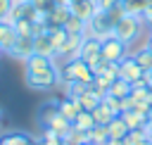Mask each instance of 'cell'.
<instances>
[{
	"mask_svg": "<svg viewBox=\"0 0 152 145\" xmlns=\"http://www.w3.org/2000/svg\"><path fill=\"white\" fill-rule=\"evenodd\" d=\"M100 40H102V57L107 59V62H121V59H126L128 55H126V50H128V45L124 43V40H119L116 36H114V31L112 33H102V36H97Z\"/></svg>",
	"mask_w": 152,
	"mask_h": 145,
	"instance_id": "obj_3",
	"label": "cell"
},
{
	"mask_svg": "<svg viewBox=\"0 0 152 145\" xmlns=\"http://www.w3.org/2000/svg\"><path fill=\"white\" fill-rule=\"evenodd\" d=\"M100 50H102V40L100 38H95V36H83V43H81V50H78V57L81 59H86V62H90L93 57H97L100 55Z\"/></svg>",
	"mask_w": 152,
	"mask_h": 145,
	"instance_id": "obj_11",
	"label": "cell"
},
{
	"mask_svg": "<svg viewBox=\"0 0 152 145\" xmlns=\"http://www.w3.org/2000/svg\"><path fill=\"white\" fill-rule=\"evenodd\" d=\"M36 145H43V140H40V138H38V140H36Z\"/></svg>",
	"mask_w": 152,
	"mask_h": 145,
	"instance_id": "obj_41",
	"label": "cell"
},
{
	"mask_svg": "<svg viewBox=\"0 0 152 145\" xmlns=\"http://www.w3.org/2000/svg\"><path fill=\"white\" fill-rule=\"evenodd\" d=\"M150 5H152V0H150Z\"/></svg>",
	"mask_w": 152,
	"mask_h": 145,
	"instance_id": "obj_47",
	"label": "cell"
},
{
	"mask_svg": "<svg viewBox=\"0 0 152 145\" xmlns=\"http://www.w3.org/2000/svg\"><path fill=\"white\" fill-rule=\"evenodd\" d=\"M62 29H64V31H66L69 36H83V31H86V21L71 14V17L66 19V24H64Z\"/></svg>",
	"mask_w": 152,
	"mask_h": 145,
	"instance_id": "obj_21",
	"label": "cell"
},
{
	"mask_svg": "<svg viewBox=\"0 0 152 145\" xmlns=\"http://www.w3.org/2000/svg\"><path fill=\"white\" fill-rule=\"evenodd\" d=\"M59 78L62 81H81V83H93L95 81V74L90 69V64L81 57H74V59H66V64L62 67L59 71Z\"/></svg>",
	"mask_w": 152,
	"mask_h": 145,
	"instance_id": "obj_1",
	"label": "cell"
},
{
	"mask_svg": "<svg viewBox=\"0 0 152 145\" xmlns=\"http://www.w3.org/2000/svg\"><path fill=\"white\" fill-rule=\"evenodd\" d=\"M107 145H126V143H124V140H114V138H109V143H107Z\"/></svg>",
	"mask_w": 152,
	"mask_h": 145,
	"instance_id": "obj_38",
	"label": "cell"
},
{
	"mask_svg": "<svg viewBox=\"0 0 152 145\" xmlns=\"http://www.w3.org/2000/svg\"><path fill=\"white\" fill-rule=\"evenodd\" d=\"M88 64H90V69H93V74H95V76H97V74H104V71L109 69V62L102 57V52H100L97 57H93Z\"/></svg>",
	"mask_w": 152,
	"mask_h": 145,
	"instance_id": "obj_30",
	"label": "cell"
},
{
	"mask_svg": "<svg viewBox=\"0 0 152 145\" xmlns=\"http://www.w3.org/2000/svg\"><path fill=\"white\" fill-rule=\"evenodd\" d=\"M71 124H74L76 128H83V131H90L93 126H97V124H95L93 112H88V109H81V112H78V116H76Z\"/></svg>",
	"mask_w": 152,
	"mask_h": 145,
	"instance_id": "obj_20",
	"label": "cell"
},
{
	"mask_svg": "<svg viewBox=\"0 0 152 145\" xmlns=\"http://www.w3.org/2000/svg\"><path fill=\"white\" fill-rule=\"evenodd\" d=\"M0 124H2V112H0Z\"/></svg>",
	"mask_w": 152,
	"mask_h": 145,
	"instance_id": "obj_44",
	"label": "cell"
},
{
	"mask_svg": "<svg viewBox=\"0 0 152 145\" xmlns=\"http://www.w3.org/2000/svg\"><path fill=\"white\" fill-rule=\"evenodd\" d=\"M24 140H26L24 133H7V135L0 138V145H21Z\"/></svg>",
	"mask_w": 152,
	"mask_h": 145,
	"instance_id": "obj_33",
	"label": "cell"
},
{
	"mask_svg": "<svg viewBox=\"0 0 152 145\" xmlns=\"http://www.w3.org/2000/svg\"><path fill=\"white\" fill-rule=\"evenodd\" d=\"M33 52H36V55L52 57V59L57 57V52H55V48H52V40H50V29L33 36Z\"/></svg>",
	"mask_w": 152,
	"mask_h": 145,
	"instance_id": "obj_8",
	"label": "cell"
},
{
	"mask_svg": "<svg viewBox=\"0 0 152 145\" xmlns=\"http://www.w3.org/2000/svg\"><path fill=\"white\" fill-rule=\"evenodd\" d=\"M147 48H150V50H152V36H150V40H147Z\"/></svg>",
	"mask_w": 152,
	"mask_h": 145,
	"instance_id": "obj_40",
	"label": "cell"
},
{
	"mask_svg": "<svg viewBox=\"0 0 152 145\" xmlns=\"http://www.w3.org/2000/svg\"><path fill=\"white\" fill-rule=\"evenodd\" d=\"M81 109H83V107L78 105V100H74V97H69V95H66L64 100H59V114H64L69 121H74Z\"/></svg>",
	"mask_w": 152,
	"mask_h": 145,
	"instance_id": "obj_14",
	"label": "cell"
},
{
	"mask_svg": "<svg viewBox=\"0 0 152 145\" xmlns=\"http://www.w3.org/2000/svg\"><path fill=\"white\" fill-rule=\"evenodd\" d=\"M0 52H2V48H0Z\"/></svg>",
	"mask_w": 152,
	"mask_h": 145,
	"instance_id": "obj_46",
	"label": "cell"
},
{
	"mask_svg": "<svg viewBox=\"0 0 152 145\" xmlns=\"http://www.w3.org/2000/svg\"><path fill=\"white\" fill-rule=\"evenodd\" d=\"M66 38H69V33H66L64 29H50V40H52V48H55V52H57V55L62 52V48H64Z\"/></svg>",
	"mask_w": 152,
	"mask_h": 145,
	"instance_id": "obj_26",
	"label": "cell"
},
{
	"mask_svg": "<svg viewBox=\"0 0 152 145\" xmlns=\"http://www.w3.org/2000/svg\"><path fill=\"white\" fill-rule=\"evenodd\" d=\"M107 93H109V95H114V97H119V100H121V97H128V95H131V83H128V81H124V78H116V81L109 86V90H107Z\"/></svg>",
	"mask_w": 152,
	"mask_h": 145,
	"instance_id": "obj_23",
	"label": "cell"
},
{
	"mask_svg": "<svg viewBox=\"0 0 152 145\" xmlns=\"http://www.w3.org/2000/svg\"><path fill=\"white\" fill-rule=\"evenodd\" d=\"M26 81H28L31 88H38V90L52 88V86L59 81V71H57V67H55V69H48V71H40V74H26Z\"/></svg>",
	"mask_w": 152,
	"mask_h": 145,
	"instance_id": "obj_4",
	"label": "cell"
},
{
	"mask_svg": "<svg viewBox=\"0 0 152 145\" xmlns=\"http://www.w3.org/2000/svg\"><path fill=\"white\" fill-rule=\"evenodd\" d=\"M100 102H102V95H100V93H97L93 86H90V88H88V90H86V93L78 97V105H81L83 109H88V112H93V109H95Z\"/></svg>",
	"mask_w": 152,
	"mask_h": 145,
	"instance_id": "obj_16",
	"label": "cell"
},
{
	"mask_svg": "<svg viewBox=\"0 0 152 145\" xmlns=\"http://www.w3.org/2000/svg\"><path fill=\"white\" fill-rule=\"evenodd\" d=\"M133 107H135V100H133L131 95H128V97H121V114H124V112H131Z\"/></svg>",
	"mask_w": 152,
	"mask_h": 145,
	"instance_id": "obj_35",
	"label": "cell"
},
{
	"mask_svg": "<svg viewBox=\"0 0 152 145\" xmlns=\"http://www.w3.org/2000/svg\"><path fill=\"white\" fill-rule=\"evenodd\" d=\"M57 114H59V102H57V100L40 105V112H38V121H40V126H43V128H48V126H50V121H52Z\"/></svg>",
	"mask_w": 152,
	"mask_h": 145,
	"instance_id": "obj_13",
	"label": "cell"
},
{
	"mask_svg": "<svg viewBox=\"0 0 152 145\" xmlns=\"http://www.w3.org/2000/svg\"><path fill=\"white\" fill-rule=\"evenodd\" d=\"M14 29H17V33L19 36H33V24L24 17V19H19V21H14Z\"/></svg>",
	"mask_w": 152,
	"mask_h": 145,
	"instance_id": "obj_31",
	"label": "cell"
},
{
	"mask_svg": "<svg viewBox=\"0 0 152 145\" xmlns=\"http://www.w3.org/2000/svg\"><path fill=\"white\" fill-rule=\"evenodd\" d=\"M107 128H109V138H114V140H124V138H126V133L131 131V128L124 124V119H121V116H114V119L107 124Z\"/></svg>",
	"mask_w": 152,
	"mask_h": 145,
	"instance_id": "obj_17",
	"label": "cell"
},
{
	"mask_svg": "<svg viewBox=\"0 0 152 145\" xmlns=\"http://www.w3.org/2000/svg\"><path fill=\"white\" fill-rule=\"evenodd\" d=\"M147 102H150V105H152V88H150V97H147Z\"/></svg>",
	"mask_w": 152,
	"mask_h": 145,
	"instance_id": "obj_39",
	"label": "cell"
},
{
	"mask_svg": "<svg viewBox=\"0 0 152 145\" xmlns=\"http://www.w3.org/2000/svg\"><path fill=\"white\" fill-rule=\"evenodd\" d=\"M142 67L135 62V57H126V59H121L119 62V78H124V81H128V83H135V81H140L142 78Z\"/></svg>",
	"mask_w": 152,
	"mask_h": 145,
	"instance_id": "obj_5",
	"label": "cell"
},
{
	"mask_svg": "<svg viewBox=\"0 0 152 145\" xmlns=\"http://www.w3.org/2000/svg\"><path fill=\"white\" fill-rule=\"evenodd\" d=\"M86 145H95V143H86Z\"/></svg>",
	"mask_w": 152,
	"mask_h": 145,
	"instance_id": "obj_45",
	"label": "cell"
},
{
	"mask_svg": "<svg viewBox=\"0 0 152 145\" xmlns=\"http://www.w3.org/2000/svg\"><path fill=\"white\" fill-rule=\"evenodd\" d=\"M135 62L142 67V71H152V50H150V48L140 50V52L135 55Z\"/></svg>",
	"mask_w": 152,
	"mask_h": 145,
	"instance_id": "obj_29",
	"label": "cell"
},
{
	"mask_svg": "<svg viewBox=\"0 0 152 145\" xmlns=\"http://www.w3.org/2000/svg\"><path fill=\"white\" fill-rule=\"evenodd\" d=\"M119 116L124 119V124H126L128 128H145V124H147V116L138 114L135 109H131V112H124V114H119Z\"/></svg>",
	"mask_w": 152,
	"mask_h": 145,
	"instance_id": "obj_18",
	"label": "cell"
},
{
	"mask_svg": "<svg viewBox=\"0 0 152 145\" xmlns=\"http://www.w3.org/2000/svg\"><path fill=\"white\" fill-rule=\"evenodd\" d=\"M150 7V0H124V10L128 14H142Z\"/></svg>",
	"mask_w": 152,
	"mask_h": 145,
	"instance_id": "obj_28",
	"label": "cell"
},
{
	"mask_svg": "<svg viewBox=\"0 0 152 145\" xmlns=\"http://www.w3.org/2000/svg\"><path fill=\"white\" fill-rule=\"evenodd\" d=\"M64 140H69L71 145H86V143H90V133L88 131H83V128H71V133L64 138Z\"/></svg>",
	"mask_w": 152,
	"mask_h": 145,
	"instance_id": "obj_27",
	"label": "cell"
},
{
	"mask_svg": "<svg viewBox=\"0 0 152 145\" xmlns=\"http://www.w3.org/2000/svg\"><path fill=\"white\" fill-rule=\"evenodd\" d=\"M147 138H150V140H152V131H147Z\"/></svg>",
	"mask_w": 152,
	"mask_h": 145,
	"instance_id": "obj_43",
	"label": "cell"
},
{
	"mask_svg": "<svg viewBox=\"0 0 152 145\" xmlns=\"http://www.w3.org/2000/svg\"><path fill=\"white\" fill-rule=\"evenodd\" d=\"M26 62V74H40V71H48V69H55V59L52 57H45V55H31Z\"/></svg>",
	"mask_w": 152,
	"mask_h": 145,
	"instance_id": "obj_9",
	"label": "cell"
},
{
	"mask_svg": "<svg viewBox=\"0 0 152 145\" xmlns=\"http://www.w3.org/2000/svg\"><path fill=\"white\" fill-rule=\"evenodd\" d=\"M48 128H52V131H55V133H57V135H59V138L64 140V138H66V135L71 133L74 124H71V121H69V119H66L64 114H57V116H55V119L50 121V126H48Z\"/></svg>",
	"mask_w": 152,
	"mask_h": 145,
	"instance_id": "obj_15",
	"label": "cell"
},
{
	"mask_svg": "<svg viewBox=\"0 0 152 145\" xmlns=\"http://www.w3.org/2000/svg\"><path fill=\"white\" fill-rule=\"evenodd\" d=\"M140 24H142V17H140V14H128V12H126V14L116 21L114 36L128 45V43H133V40L140 36Z\"/></svg>",
	"mask_w": 152,
	"mask_h": 145,
	"instance_id": "obj_2",
	"label": "cell"
},
{
	"mask_svg": "<svg viewBox=\"0 0 152 145\" xmlns=\"http://www.w3.org/2000/svg\"><path fill=\"white\" fill-rule=\"evenodd\" d=\"M145 128L152 131V109H150V114H147V124H145Z\"/></svg>",
	"mask_w": 152,
	"mask_h": 145,
	"instance_id": "obj_37",
	"label": "cell"
},
{
	"mask_svg": "<svg viewBox=\"0 0 152 145\" xmlns=\"http://www.w3.org/2000/svg\"><path fill=\"white\" fill-rule=\"evenodd\" d=\"M93 116H95V124H100V126H107V124H109V121H112L116 114H114V112H112V109H109L104 102H100V105L93 109Z\"/></svg>",
	"mask_w": 152,
	"mask_h": 145,
	"instance_id": "obj_19",
	"label": "cell"
},
{
	"mask_svg": "<svg viewBox=\"0 0 152 145\" xmlns=\"http://www.w3.org/2000/svg\"><path fill=\"white\" fill-rule=\"evenodd\" d=\"M62 145H71V143H69V140H62Z\"/></svg>",
	"mask_w": 152,
	"mask_h": 145,
	"instance_id": "obj_42",
	"label": "cell"
},
{
	"mask_svg": "<svg viewBox=\"0 0 152 145\" xmlns=\"http://www.w3.org/2000/svg\"><path fill=\"white\" fill-rule=\"evenodd\" d=\"M90 86H93V83H81V81H69V83H66V81H64V90H66V95L74 97V100H78Z\"/></svg>",
	"mask_w": 152,
	"mask_h": 145,
	"instance_id": "obj_22",
	"label": "cell"
},
{
	"mask_svg": "<svg viewBox=\"0 0 152 145\" xmlns=\"http://www.w3.org/2000/svg\"><path fill=\"white\" fill-rule=\"evenodd\" d=\"M69 17H71L69 5H55V7L48 12L45 24H48V29H62V26L66 24V19H69Z\"/></svg>",
	"mask_w": 152,
	"mask_h": 145,
	"instance_id": "obj_7",
	"label": "cell"
},
{
	"mask_svg": "<svg viewBox=\"0 0 152 145\" xmlns=\"http://www.w3.org/2000/svg\"><path fill=\"white\" fill-rule=\"evenodd\" d=\"M140 17H142V21H145V24H150V26H152V5H150V7L140 14Z\"/></svg>",
	"mask_w": 152,
	"mask_h": 145,
	"instance_id": "obj_36",
	"label": "cell"
},
{
	"mask_svg": "<svg viewBox=\"0 0 152 145\" xmlns=\"http://www.w3.org/2000/svg\"><path fill=\"white\" fill-rule=\"evenodd\" d=\"M69 10H71L74 17L83 19V21L88 24V21L95 17V12H97V2H95V0H71V2H69Z\"/></svg>",
	"mask_w": 152,
	"mask_h": 145,
	"instance_id": "obj_6",
	"label": "cell"
},
{
	"mask_svg": "<svg viewBox=\"0 0 152 145\" xmlns=\"http://www.w3.org/2000/svg\"><path fill=\"white\" fill-rule=\"evenodd\" d=\"M7 55H12L17 59H28L33 55V36H19L17 43H14V48Z\"/></svg>",
	"mask_w": 152,
	"mask_h": 145,
	"instance_id": "obj_10",
	"label": "cell"
},
{
	"mask_svg": "<svg viewBox=\"0 0 152 145\" xmlns=\"http://www.w3.org/2000/svg\"><path fill=\"white\" fill-rule=\"evenodd\" d=\"M43 145H62V138L52 131V128H43V135H40Z\"/></svg>",
	"mask_w": 152,
	"mask_h": 145,
	"instance_id": "obj_32",
	"label": "cell"
},
{
	"mask_svg": "<svg viewBox=\"0 0 152 145\" xmlns=\"http://www.w3.org/2000/svg\"><path fill=\"white\" fill-rule=\"evenodd\" d=\"M88 133H90V143H95V145H107V143H109V128H107V126H100V124H97V126H93Z\"/></svg>",
	"mask_w": 152,
	"mask_h": 145,
	"instance_id": "obj_24",
	"label": "cell"
},
{
	"mask_svg": "<svg viewBox=\"0 0 152 145\" xmlns=\"http://www.w3.org/2000/svg\"><path fill=\"white\" fill-rule=\"evenodd\" d=\"M17 38H19L17 29L5 24V21H0V48H2V52H10L14 48V43H17Z\"/></svg>",
	"mask_w": 152,
	"mask_h": 145,
	"instance_id": "obj_12",
	"label": "cell"
},
{
	"mask_svg": "<svg viewBox=\"0 0 152 145\" xmlns=\"http://www.w3.org/2000/svg\"><path fill=\"white\" fill-rule=\"evenodd\" d=\"M102 102H104V105H107V107H109L116 116L121 114V100H119V97H114V95H109V93H107V95L102 97Z\"/></svg>",
	"mask_w": 152,
	"mask_h": 145,
	"instance_id": "obj_34",
	"label": "cell"
},
{
	"mask_svg": "<svg viewBox=\"0 0 152 145\" xmlns=\"http://www.w3.org/2000/svg\"><path fill=\"white\" fill-rule=\"evenodd\" d=\"M126 145H145L147 143V128H131L124 138Z\"/></svg>",
	"mask_w": 152,
	"mask_h": 145,
	"instance_id": "obj_25",
	"label": "cell"
}]
</instances>
